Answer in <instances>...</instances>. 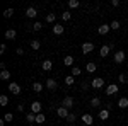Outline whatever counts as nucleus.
Returning a JSON list of instances; mask_svg holds the SVG:
<instances>
[{
  "label": "nucleus",
  "instance_id": "f257e3e1",
  "mask_svg": "<svg viewBox=\"0 0 128 126\" xmlns=\"http://www.w3.org/2000/svg\"><path fill=\"white\" fill-rule=\"evenodd\" d=\"M74 104H75V101H74V97H70V96L63 97V101H62V106L67 107V109H72V107H74Z\"/></svg>",
  "mask_w": 128,
  "mask_h": 126
},
{
  "label": "nucleus",
  "instance_id": "f03ea898",
  "mask_svg": "<svg viewBox=\"0 0 128 126\" xmlns=\"http://www.w3.org/2000/svg\"><path fill=\"white\" fill-rule=\"evenodd\" d=\"M9 90H10V94L19 96V94H20V85H19V84H16V82H10V84H9Z\"/></svg>",
  "mask_w": 128,
  "mask_h": 126
},
{
  "label": "nucleus",
  "instance_id": "7ed1b4c3",
  "mask_svg": "<svg viewBox=\"0 0 128 126\" xmlns=\"http://www.w3.org/2000/svg\"><path fill=\"white\" fill-rule=\"evenodd\" d=\"M90 85H92V89H101V87H104V78H92V82H90Z\"/></svg>",
  "mask_w": 128,
  "mask_h": 126
},
{
  "label": "nucleus",
  "instance_id": "20e7f679",
  "mask_svg": "<svg viewBox=\"0 0 128 126\" xmlns=\"http://www.w3.org/2000/svg\"><path fill=\"white\" fill-rule=\"evenodd\" d=\"M56 114H58L60 118H62V119H67V118H68V109H67V107H63V106H60L58 109H56Z\"/></svg>",
  "mask_w": 128,
  "mask_h": 126
},
{
  "label": "nucleus",
  "instance_id": "39448f33",
  "mask_svg": "<svg viewBox=\"0 0 128 126\" xmlns=\"http://www.w3.org/2000/svg\"><path fill=\"white\" fill-rule=\"evenodd\" d=\"M41 109H43V106H41V102H38V101H34L31 104V113H34V114H40Z\"/></svg>",
  "mask_w": 128,
  "mask_h": 126
},
{
  "label": "nucleus",
  "instance_id": "423d86ee",
  "mask_svg": "<svg viewBox=\"0 0 128 126\" xmlns=\"http://www.w3.org/2000/svg\"><path fill=\"white\" fill-rule=\"evenodd\" d=\"M116 92H118V85L116 84H111V85L106 87V96H114Z\"/></svg>",
  "mask_w": 128,
  "mask_h": 126
},
{
  "label": "nucleus",
  "instance_id": "0eeeda50",
  "mask_svg": "<svg viewBox=\"0 0 128 126\" xmlns=\"http://www.w3.org/2000/svg\"><path fill=\"white\" fill-rule=\"evenodd\" d=\"M92 49H94V43H84L82 44V53L84 55H89Z\"/></svg>",
  "mask_w": 128,
  "mask_h": 126
},
{
  "label": "nucleus",
  "instance_id": "6e6552de",
  "mask_svg": "<svg viewBox=\"0 0 128 126\" xmlns=\"http://www.w3.org/2000/svg\"><path fill=\"white\" fill-rule=\"evenodd\" d=\"M109 51H111L109 46H106V44H104V46H101V49H99V56H101V58H106V56L109 55Z\"/></svg>",
  "mask_w": 128,
  "mask_h": 126
},
{
  "label": "nucleus",
  "instance_id": "1a4fd4ad",
  "mask_svg": "<svg viewBox=\"0 0 128 126\" xmlns=\"http://www.w3.org/2000/svg\"><path fill=\"white\" fill-rule=\"evenodd\" d=\"M56 87H58V84H56V80H55V78H48V80H46V89L55 90Z\"/></svg>",
  "mask_w": 128,
  "mask_h": 126
},
{
  "label": "nucleus",
  "instance_id": "9d476101",
  "mask_svg": "<svg viewBox=\"0 0 128 126\" xmlns=\"http://www.w3.org/2000/svg\"><path fill=\"white\" fill-rule=\"evenodd\" d=\"M109 31H111V27H109L108 24H102V26H99V27H98V32L101 34V36H104V34H108Z\"/></svg>",
  "mask_w": 128,
  "mask_h": 126
},
{
  "label": "nucleus",
  "instance_id": "9b49d317",
  "mask_svg": "<svg viewBox=\"0 0 128 126\" xmlns=\"http://www.w3.org/2000/svg\"><path fill=\"white\" fill-rule=\"evenodd\" d=\"M114 61H116V63H123V61H125V53H123V51H116V53H114Z\"/></svg>",
  "mask_w": 128,
  "mask_h": 126
},
{
  "label": "nucleus",
  "instance_id": "f8f14e48",
  "mask_svg": "<svg viewBox=\"0 0 128 126\" xmlns=\"http://www.w3.org/2000/svg\"><path fill=\"white\" fill-rule=\"evenodd\" d=\"M108 118H109V109H101L99 111V119L101 121H106Z\"/></svg>",
  "mask_w": 128,
  "mask_h": 126
},
{
  "label": "nucleus",
  "instance_id": "ddd939ff",
  "mask_svg": "<svg viewBox=\"0 0 128 126\" xmlns=\"http://www.w3.org/2000/svg\"><path fill=\"white\" fill-rule=\"evenodd\" d=\"M26 15H28V17H29V19H34V17H36V15H38V10L34 9V7H29V9L26 10Z\"/></svg>",
  "mask_w": 128,
  "mask_h": 126
},
{
  "label": "nucleus",
  "instance_id": "4468645a",
  "mask_svg": "<svg viewBox=\"0 0 128 126\" xmlns=\"http://www.w3.org/2000/svg\"><path fill=\"white\" fill-rule=\"evenodd\" d=\"M118 107H120V109H126V107H128V99H126V97H120Z\"/></svg>",
  "mask_w": 128,
  "mask_h": 126
},
{
  "label": "nucleus",
  "instance_id": "2eb2a0df",
  "mask_svg": "<svg viewBox=\"0 0 128 126\" xmlns=\"http://www.w3.org/2000/svg\"><path fill=\"white\" fill-rule=\"evenodd\" d=\"M51 67H53L51 60H44V61H43V65H41V68H43L44 72H50V70H51Z\"/></svg>",
  "mask_w": 128,
  "mask_h": 126
},
{
  "label": "nucleus",
  "instance_id": "dca6fc26",
  "mask_svg": "<svg viewBox=\"0 0 128 126\" xmlns=\"http://www.w3.org/2000/svg\"><path fill=\"white\" fill-rule=\"evenodd\" d=\"M63 31H65V27H63V26H62V24H55V26H53V32H55V34H63Z\"/></svg>",
  "mask_w": 128,
  "mask_h": 126
},
{
  "label": "nucleus",
  "instance_id": "f3484780",
  "mask_svg": "<svg viewBox=\"0 0 128 126\" xmlns=\"http://www.w3.org/2000/svg\"><path fill=\"white\" fill-rule=\"evenodd\" d=\"M82 123L86 126H90L92 125V116H90V114H84V116H82Z\"/></svg>",
  "mask_w": 128,
  "mask_h": 126
},
{
  "label": "nucleus",
  "instance_id": "a211bd4d",
  "mask_svg": "<svg viewBox=\"0 0 128 126\" xmlns=\"http://www.w3.org/2000/svg\"><path fill=\"white\" fill-rule=\"evenodd\" d=\"M86 70H87L89 73H94V72L98 70V67H96V63H94V61H90V63H87V65H86Z\"/></svg>",
  "mask_w": 128,
  "mask_h": 126
},
{
  "label": "nucleus",
  "instance_id": "6ab92c4d",
  "mask_svg": "<svg viewBox=\"0 0 128 126\" xmlns=\"http://www.w3.org/2000/svg\"><path fill=\"white\" fill-rule=\"evenodd\" d=\"M16 36H17V32H16L14 29L5 31V39H16Z\"/></svg>",
  "mask_w": 128,
  "mask_h": 126
},
{
  "label": "nucleus",
  "instance_id": "aec40b11",
  "mask_svg": "<svg viewBox=\"0 0 128 126\" xmlns=\"http://www.w3.org/2000/svg\"><path fill=\"white\" fill-rule=\"evenodd\" d=\"M0 78H2V80H10V72L7 70V68L0 72Z\"/></svg>",
  "mask_w": 128,
  "mask_h": 126
},
{
  "label": "nucleus",
  "instance_id": "412c9836",
  "mask_svg": "<svg viewBox=\"0 0 128 126\" xmlns=\"http://www.w3.org/2000/svg\"><path fill=\"white\" fill-rule=\"evenodd\" d=\"M63 63H65V67H72V65H74V56L67 55V56L63 58Z\"/></svg>",
  "mask_w": 128,
  "mask_h": 126
},
{
  "label": "nucleus",
  "instance_id": "4be33fe9",
  "mask_svg": "<svg viewBox=\"0 0 128 126\" xmlns=\"http://www.w3.org/2000/svg\"><path fill=\"white\" fill-rule=\"evenodd\" d=\"M26 121L28 123H36V114L34 113H28L26 114Z\"/></svg>",
  "mask_w": 128,
  "mask_h": 126
},
{
  "label": "nucleus",
  "instance_id": "5701e85b",
  "mask_svg": "<svg viewBox=\"0 0 128 126\" xmlns=\"http://www.w3.org/2000/svg\"><path fill=\"white\" fill-rule=\"evenodd\" d=\"M90 106L92 107H99L101 106V99H99V97H92V99H90Z\"/></svg>",
  "mask_w": 128,
  "mask_h": 126
},
{
  "label": "nucleus",
  "instance_id": "b1692460",
  "mask_svg": "<svg viewBox=\"0 0 128 126\" xmlns=\"http://www.w3.org/2000/svg\"><path fill=\"white\" fill-rule=\"evenodd\" d=\"M46 121V116L43 114V113H40V114H36V123L38 125H41V123H44Z\"/></svg>",
  "mask_w": 128,
  "mask_h": 126
},
{
  "label": "nucleus",
  "instance_id": "393cba45",
  "mask_svg": "<svg viewBox=\"0 0 128 126\" xmlns=\"http://www.w3.org/2000/svg\"><path fill=\"white\" fill-rule=\"evenodd\" d=\"M32 90H34V92H41V90H43V84L34 82V84H32Z\"/></svg>",
  "mask_w": 128,
  "mask_h": 126
},
{
  "label": "nucleus",
  "instance_id": "a878e982",
  "mask_svg": "<svg viewBox=\"0 0 128 126\" xmlns=\"http://www.w3.org/2000/svg\"><path fill=\"white\" fill-rule=\"evenodd\" d=\"M80 3H79V0H68V7L70 9H77Z\"/></svg>",
  "mask_w": 128,
  "mask_h": 126
},
{
  "label": "nucleus",
  "instance_id": "bb28decb",
  "mask_svg": "<svg viewBox=\"0 0 128 126\" xmlns=\"http://www.w3.org/2000/svg\"><path fill=\"white\" fill-rule=\"evenodd\" d=\"M40 46H41V43L38 39H32V41H31V48L32 49H40Z\"/></svg>",
  "mask_w": 128,
  "mask_h": 126
},
{
  "label": "nucleus",
  "instance_id": "cd10ccee",
  "mask_svg": "<svg viewBox=\"0 0 128 126\" xmlns=\"http://www.w3.org/2000/svg\"><path fill=\"white\" fill-rule=\"evenodd\" d=\"M80 73H82V70H80L79 67H74V68H72V77H79Z\"/></svg>",
  "mask_w": 128,
  "mask_h": 126
},
{
  "label": "nucleus",
  "instance_id": "c85d7f7f",
  "mask_svg": "<svg viewBox=\"0 0 128 126\" xmlns=\"http://www.w3.org/2000/svg\"><path fill=\"white\" fill-rule=\"evenodd\" d=\"M9 104V97L7 96H0V106H7Z\"/></svg>",
  "mask_w": 128,
  "mask_h": 126
},
{
  "label": "nucleus",
  "instance_id": "c756f323",
  "mask_svg": "<svg viewBox=\"0 0 128 126\" xmlns=\"http://www.w3.org/2000/svg\"><path fill=\"white\" fill-rule=\"evenodd\" d=\"M109 27H111V29H114V31H118L120 29V22H118V20H113V22L109 24Z\"/></svg>",
  "mask_w": 128,
  "mask_h": 126
},
{
  "label": "nucleus",
  "instance_id": "7c9ffc66",
  "mask_svg": "<svg viewBox=\"0 0 128 126\" xmlns=\"http://www.w3.org/2000/svg\"><path fill=\"white\" fill-rule=\"evenodd\" d=\"M12 15H14V9H7L5 12H4V17H7V19L12 17Z\"/></svg>",
  "mask_w": 128,
  "mask_h": 126
},
{
  "label": "nucleus",
  "instance_id": "2f4dec72",
  "mask_svg": "<svg viewBox=\"0 0 128 126\" xmlns=\"http://www.w3.org/2000/svg\"><path fill=\"white\" fill-rule=\"evenodd\" d=\"M70 17H72V14H70L68 10H65V12H63V14H62V19H63V20H68Z\"/></svg>",
  "mask_w": 128,
  "mask_h": 126
},
{
  "label": "nucleus",
  "instance_id": "473e14b6",
  "mask_svg": "<svg viewBox=\"0 0 128 126\" xmlns=\"http://www.w3.org/2000/svg\"><path fill=\"white\" fill-rule=\"evenodd\" d=\"M126 75L125 73H120V77H118V80H120V84H126Z\"/></svg>",
  "mask_w": 128,
  "mask_h": 126
},
{
  "label": "nucleus",
  "instance_id": "72a5a7b5",
  "mask_svg": "<svg viewBox=\"0 0 128 126\" xmlns=\"http://www.w3.org/2000/svg\"><path fill=\"white\" fill-rule=\"evenodd\" d=\"M55 19H56V17H55V14H48V15H46V22H50V24H51V22H55Z\"/></svg>",
  "mask_w": 128,
  "mask_h": 126
},
{
  "label": "nucleus",
  "instance_id": "f704fd0d",
  "mask_svg": "<svg viewBox=\"0 0 128 126\" xmlns=\"http://www.w3.org/2000/svg\"><path fill=\"white\" fill-rule=\"evenodd\" d=\"M75 119H77V116H75L74 113H70V114H68V118H67V121H68V123H74Z\"/></svg>",
  "mask_w": 128,
  "mask_h": 126
},
{
  "label": "nucleus",
  "instance_id": "c9c22d12",
  "mask_svg": "<svg viewBox=\"0 0 128 126\" xmlns=\"http://www.w3.org/2000/svg\"><path fill=\"white\" fill-rule=\"evenodd\" d=\"M41 27H43V26H41V22H34V24H32V31H40Z\"/></svg>",
  "mask_w": 128,
  "mask_h": 126
},
{
  "label": "nucleus",
  "instance_id": "e433bc0d",
  "mask_svg": "<svg viewBox=\"0 0 128 126\" xmlns=\"http://www.w3.org/2000/svg\"><path fill=\"white\" fill-rule=\"evenodd\" d=\"M65 84H67V85H72V84H74V77H72V75H68V77L65 78Z\"/></svg>",
  "mask_w": 128,
  "mask_h": 126
},
{
  "label": "nucleus",
  "instance_id": "4c0bfd02",
  "mask_svg": "<svg viewBox=\"0 0 128 126\" xmlns=\"http://www.w3.org/2000/svg\"><path fill=\"white\" fill-rule=\"evenodd\" d=\"M4 119H5V121H12V119H14V114H12V113H7Z\"/></svg>",
  "mask_w": 128,
  "mask_h": 126
},
{
  "label": "nucleus",
  "instance_id": "58836bf2",
  "mask_svg": "<svg viewBox=\"0 0 128 126\" xmlns=\"http://www.w3.org/2000/svg\"><path fill=\"white\" fill-rule=\"evenodd\" d=\"M111 5H113V7H118V5H120V0H111Z\"/></svg>",
  "mask_w": 128,
  "mask_h": 126
},
{
  "label": "nucleus",
  "instance_id": "ea45409f",
  "mask_svg": "<svg viewBox=\"0 0 128 126\" xmlns=\"http://www.w3.org/2000/svg\"><path fill=\"white\" fill-rule=\"evenodd\" d=\"M5 51H7V46H5V44H2V46H0V53H2V55H4V53H5Z\"/></svg>",
  "mask_w": 128,
  "mask_h": 126
},
{
  "label": "nucleus",
  "instance_id": "a19ab883",
  "mask_svg": "<svg viewBox=\"0 0 128 126\" xmlns=\"http://www.w3.org/2000/svg\"><path fill=\"white\" fill-rule=\"evenodd\" d=\"M17 111H19V113H24V106L19 104V106H17Z\"/></svg>",
  "mask_w": 128,
  "mask_h": 126
}]
</instances>
